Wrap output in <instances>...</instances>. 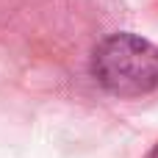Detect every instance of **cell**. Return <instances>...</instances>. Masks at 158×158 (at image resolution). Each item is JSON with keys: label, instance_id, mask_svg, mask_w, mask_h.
Here are the masks:
<instances>
[{"label": "cell", "instance_id": "6da1fadb", "mask_svg": "<svg viewBox=\"0 0 158 158\" xmlns=\"http://www.w3.org/2000/svg\"><path fill=\"white\" fill-rule=\"evenodd\" d=\"M89 72L114 97H142L158 89V47L136 33L119 31L92 50Z\"/></svg>", "mask_w": 158, "mask_h": 158}, {"label": "cell", "instance_id": "7a4b0ae2", "mask_svg": "<svg viewBox=\"0 0 158 158\" xmlns=\"http://www.w3.org/2000/svg\"><path fill=\"white\" fill-rule=\"evenodd\" d=\"M147 158H158V144L153 147V150H150V153H147Z\"/></svg>", "mask_w": 158, "mask_h": 158}]
</instances>
